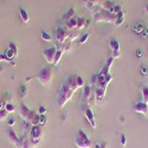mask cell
<instances>
[{
	"instance_id": "d4e9b609",
	"label": "cell",
	"mask_w": 148,
	"mask_h": 148,
	"mask_svg": "<svg viewBox=\"0 0 148 148\" xmlns=\"http://www.w3.org/2000/svg\"><path fill=\"white\" fill-rule=\"evenodd\" d=\"M7 116H8V112L6 110V108H3L1 110H0V121L6 120Z\"/></svg>"
},
{
	"instance_id": "ffe728a7",
	"label": "cell",
	"mask_w": 148,
	"mask_h": 148,
	"mask_svg": "<svg viewBox=\"0 0 148 148\" xmlns=\"http://www.w3.org/2000/svg\"><path fill=\"white\" fill-rule=\"evenodd\" d=\"M112 79H113V76L112 75H108L107 77H106V79H104V82H103V84H102V89L104 90V91H107V88H108V84L112 82Z\"/></svg>"
},
{
	"instance_id": "277c9868",
	"label": "cell",
	"mask_w": 148,
	"mask_h": 148,
	"mask_svg": "<svg viewBox=\"0 0 148 148\" xmlns=\"http://www.w3.org/2000/svg\"><path fill=\"white\" fill-rule=\"evenodd\" d=\"M42 136H43V129H42V126H32L31 130H30V135H29V138L30 140L36 145V146H38V143L40 142L42 140Z\"/></svg>"
},
{
	"instance_id": "f1b7e54d",
	"label": "cell",
	"mask_w": 148,
	"mask_h": 148,
	"mask_svg": "<svg viewBox=\"0 0 148 148\" xmlns=\"http://www.w3.org/2000/svg\"><path fill=\"white\" fill-rule=\"evenodd\" d=\"M47 122V119L45 115H39V126H45Z\"/></svg>"
},
{
	"instance_id": "e0dca14e",
	"label": "cell",
	"mask_w": 148,
	"mask_h": 148,
	"mask_svg": "<svg viewBox=\"0 0 148 148\" xmlns=\"http://www.w3.org/2000/svg\"><path fill=\"white\" fill-rule=\"evenodd\" d=\"M90 95H91V85H85L83 90V98L84 100H89Z\"/></svg>"
},
{
	"instance_id": "7c38bea8",
	"label": "cell",
	"mask_w": 148,
	"mask_h": 148,
	"mask_svg": "<svg viewBox=\"0 0 148 148\" xmlns=\"http://www.w3.org/2000/svg\"><path fill=\"white\" fill-rule=\"evenodd\" d=\"M66 29H68L69 31H72V30L77 29V18L73 17L72 19L68 20V21H66Z\"/></svg>"
},
{
	"instance_id": "7bdbcfd3",
	"label": "cell",
	"mask_w": 148,
	"mask_h": 148,
	"mask_svg": "<svg viewBox=\"0 0 148 148\" xmlns=\"http://www.w3.org/2000/svg\"><path fill=\"white\" fill-rule=\"evenodd\" d=\"M146 12H147V13H148V5L146 6Z\"/></svg>"
},
{
	"instance_id": "9a60e30c",
	"label": "cell",
	"mask_w": 148,
	"mask_h": 148,
	"mask_svg": "<svg viewBox=\"0 0 148 148\" xmlns=\"http://www.w3.org/2000/svg\"><path fill=\"white\" fill-rule=\"evenodd\" d=\"M19 12H20V17H21V20H23L24 23H29V21H30V16H29V13H27V11H26L25 8L20 7Z\"/></svg>"
},
{
	"instance_id": "9c48e42d",
	"label": "cell",
	"mask_w": 148,
	"mask_h": 148,
	"mask_svg": "<svg viewBox=\"0 0 148 148\" xmlns=\"http://www.w3.org/2000/svg\"><path fill=\"white\" fill-rule=\"evenodd\" d=\"M84 116H85V119L88 120V122L90 123V126L95 129L96 128V121H95V116H94V113H92V110H91V108L90 107H87L84 110Z\"/></svg>"
},
{
	"instance_id": "30bf717a",
	"label": "cell",
	"mask_w": 148,
	"mask_h": 148,
	"mask_svg": "<svg viewBox=\"0 0 148 148\" xmlns=\"http://www.w3.org/2000/svg\"><path fill=\"white\" fill-rule=\"evenodd\" d=\"M113 60H114V58L113 57H110V58H108V60H107V63H106V65L102 68V70H101V73H103V75H109V70H110V66H112V64H113Z\"/></svg>"
},
{
	"instance_id": "83f0119b",
	"label": "cell",
	"mask_w": 148,
	"mask_h": 148,
	"mask_svg": "<svg viewBox=\"0 0 148 148\" xmlns=\"http://www.w3.org/2000/svg\"><path fill=\"white\" fill-rule=\"evenodd\" d=\"M5 108H6V110H7L8 113H13V112H16V107L12 104V103H6Z\"/></svg>"
},
{
	"instance_id": "4316f807",
	"label": "cell",
	"mask_w": 148,
	"mask_h": 148,
	"mask_svg": "<svg viewBox=\"0 0 148 148\" xmlns=\"http://www.w3.org/2000/svg\"><path fill=\"white\" fill-rule=\"evenodd\" d=\"M88 38H89V33H84L83 36H81L79 37V44H85L87 43V40H88Z\"/></svg>"
},
{
	"instance_id": "1f68e13d",
	"label": "cell",
	"mask_w": 148,
	"mask_h": 148,
	"mask_svg": "<svg viewBox=\"0 0 148 148\" xmlns=\"http://www.w3.org/2000/svg\"><path fill=\"white\" fill-rule=\"evenodd\" d=\"M94 148H107V143H106V142H102V143L96 142V143L94 145Z\"/></svg>"
},
{
	"instance_id": "d6986e66",
	"label": "cell",
	"mask_w": 148,
	"mask_h": 148,
	"mask_svg": "<svg viewBox=\"0 0 148 148\" xmlns=\"http://www.w3.org/2000/svg\"><path fill=\"white\" fill-rule=\"evenodd\" d=\"M141 92H142V102L148 104V87H142Z\"/></svg>"
},
{
	"instance_id": "2e32d148",
	"label": "cell",
	"mask_w": 148,
	"mask_h": 148,
	"mask_svg": "<svg viewBox=\"0 0 148 148\" xmlns=\"http://www.w3.org/2000/svg\"><path fill=\"white\" fill-rule=\"evenodd\" d=\"M36 145L30 140V138L23 139V148H34Z\"/></svg>"
},
{
	"instance_id": "44dd1931",
	"label": "cell",
	"mask_w": 148,
	"mask_h": 148,
	"mask_svg": "<svg viewBox=\"0 0 148 148\" xmlns=\"http://www.w3.org/2000/svg\"><path fill=\"white\" fill-rule=\"evenodd\" d=\"M85 20L84 18H81V17H78L77 18V30L79 31V30H82L83 27H85Z\"/></svg>"
},
{
	"instance_id": "e575fe53",
	"label": "cell",
	"mask_w": 148,
	"mask_h": 148,
	"mask_svg": "<svg viewBox=\"0 0 148 148\" xmlns=\"http://www.w3.org/2000/svg\"><path fill=\"white\" fill-rule=\"evenodd\" d=\"M14 123H16V119H14V117H10V119H8V121H7V125H8L10 127H12V126L14 125Z\"/></svg>"
},
{
	"instance_id": "ac0fdd59",
	"label": "cell",
	"mask_w": 148,
	"mask_h": 148,
	"mask_svg": "<svg viewBox=\"0 0 148 148\" xmlns=\"http://www.w3.org/2000/svg\"><path fill=\"white\" fill-rule=\"evenodd\" d=\"M143 29H145V25H143L142 23H138V24H135V25L133 26V31L136 32V33H139V34L143 31Z\"/></svg>"
},
{
	"instance_id": "f35d334b",
	"label": "cell",
	"mask_w": 148,
	"mask_h": 148,
	"mask_svg": "<svg viewBox=\"0 0 148 148\" xmlns=\"http://www.w3.org/2000/svg\"><path fill=\"white\" fill-rule=\"evenodd\" d=\"M142 55H143L142 50H141V49H139V50L136 51V56H138V57H142Z\"/></svg>"
},
{
	"instance_id": "5bb4252c",
	"label": "cell",
	"mask_w": 148,
	"mask_h": 148,
	"mask_svg": "<svg viewBox=\"0 0 148 148\" xmlns=\"http://www.w3.org/2000/svg\"><path fill=\"white\" fill-rule=\"evenodd\" d=\"M109 46H110V49L113 50V52H117V51H120V43H119L117 39H115V38L110 39V42H109Z\"/></svg>"
},
{
	"instance_id": "836d02e7",
	"label": "cell",
	"mask_w": 148,
	"mask_h": 148,
	"mask_svg": "<svg viewBox=\"0 0 148 148\" xmlns=\"http://www.w3.org/2000/svg\"><path fill=\"white\" fill-rule=\"evenodd\" d=\"M121 145H122L123 147L127 145V138H126V135H125V134H122V135H121Z\"/></svg>"
},
{
	"instance_id": "60d3db41",
	"label": "cell",
	"mask_w": 148,
	"mask_h": 148,
	"mask_svg": "<svg viewBox=\"0 0 148 148\" xmlns=\"http://www.w3.org/2000/svg\"><path fill=\"white\" fill-rule=\"evenodd\" d=\"M3 108H5V106H4V103H3L1 101H0V110H1Z\"/></svg>"
},
{
	"instance_id": "ab89813d",
	"label": "cell",
	"mask_w": 148,
	"mask_h": 148,
	"mask_svg": "<svg viewBox=\"0 0 148 148\" xmlns=\"http://www.w3.org/2000/svg\"><path fill=\"white\" fill-rule=\"evenodd\" d=\"M142 32H143V33H145V34H147V36H148V27H145V29H143V31H142Z\"/></svg>"
},
{
	"instance_id": "74e56055",
	"label": "cell",
	"mask_w": 148,
	"mask_h": 148,
	"mask_svg": "<svg viewBox=\"0 0 148 148\" xmlns=\"http://www.w3.org/2000/svg\"><path fill=\"white\" fill-rule=\"evenodd\" d=\"M95 84H97V73H96V75H94L92 78H91V87H92V85H95Z\"/></svg>"
},
{
	"instance_id": "52a82bcc",
	"label": "cell",
	"mask_w": 148,
	"mask_h": 148,
	"mask_svg": "<svg viewBox=\"0 0 148 148\" xmlns=\"http://www.w3.org/2000/svg\"><path fill=\"white\" fill-rule=\"evenodd\" d=\"M68 38H69V32H68L65 29H63V27L57 26V27H56V39H57L59 43L63 44Z\"/></svg>"
},
{
	"instance_id": "d590c367",
	"label": "cell",
	"mask_w": 148,
	"mask_h": 148,
	"mask_svg": "<svg viewBox=\"0 0 148 148\" xmlns=\"http://www.w3.org/2000/svg\"><path fill=\"white\" fill-rule=\"evenodd\" d=\"M0 62H10V63H11L12 60H10V59L6 57V55H0Z\"/></svg>"
},
{
	"instance_id": "d6a6232c",
	"label": "cell",
	"mask_w": 148,
	"mask_h": 148,
	"mask_svg": "<svg viewBox=\"0 0 148 148\" xmlns=\"http://www.w3.org/2000/svg\"><path fill=\"white\" fill-rule=\"evenodd\" d=\"M45 114H46V108L40 106L39 109H38V115H45Z\"/></svg>"
},
{
	"instance_id": "4dcf8cb0",
	"label": "cell",
	"mask_w": 148,
	"mask_h": 148,
	"mask_svg": "<svg viewBox=\"0 0 148 148\" xmlns=\"http://www.w3.org/2000/svg\"><path fill=\"white\" fill-rule=\"evenodd\" d=\"M76 82H77V85H78V88H81V87H83V85H84L83 78H82L81 76H78V75H77V77H76Z\"/></svg>"
},
{
	"instance_id": "3957f363",
	"label": "cell",
	"mask_w": 148,
	"mask_h": 148,
	"mask_svg": "<svg viewBox=\"0 0 148 148\" xmlns=\"http://www.w3.org/2000/svg\"><path fill=\"white\" fill-rule=\"evenodd\" d=\"M52 70L49 68V66H45L39 72H38V75H37V78H38V81L40 82L42 85H47V84H50L51 81H52Z\"/></svg>"
},
{
	"instance_id": "8fae6325",
	"label": "cell",
	"mask_w": 148,
	"mask_h": 148,
	"mask_svg": "<svg viewBox=\"0 0 148 148\" xmlns=\"http://www.w3.org/2000/svg\"><path fill=\"white\" fill-rule=\"evenodd\" d=\"M73 16H75V8H69L68 11H66V13H64L63 14V17H62V20L63 21H68V20H70V19H72L73 18Z\"/></svg>"
},
{
	"instance_id": "7402d4cb",
	"label": "cell",
	"mask_w": 148,
	"mask_h": 148,
	"mask_svg": "<svg viewBox=\"0 0 148 148\" xmlns=\"http://www.w3.org/2000/svg\"><path fill=\"white\" fill-rule=\"evenodd\" d=\"M123 20H125V13L121 11L120 13H117V18H116V21H115V25H121V24L123 23Z\"/></svg>"
},
{
	"instance_id": "4fadbf2b",
	"label": "cell",
	"mask_w": 148,
	"mask_h": 148,
	"mask_svg": "<svg viewBox=\"0 0 148 148\" xmlns=\"http://www.w3.org/2000/svg\"><path fill=\"white\" fill-rule=\"evenodd\" d=\"M104 95H106V91L102 89V88H97L96 91H95V98L97 102H101L103 98H104Z\"/></svg>"
},
{
	"instance_id": "7a4b0ae2",
	"label": "cell",
	"mask_w": 148,
	"mask_h": 148,
	"mask_svg": "<svg viewBox=\"0 0 148 148\" xmlns=\"http://www.w3.org/2000/svg\"><path fill=\"white\" fill-rule=\"evenodd\" d=\"M75 143L78 148H91L92 147V142L89 139L88 134L82 129H78L75 136Z\"/></svg>"
},
{
	"instance_id": "484cf974",
	"label": "cell",
	"mask_w": 148,
	"mask_h": 148,
	"mask_svg": "<svg viewBox=\"0 0 148 148\" xmlns=\"http://www.w3.org/2000/svg\"><path fill=\"white\" fill-rule=\"evenodd\" d=\"M42 39H43V40H45V42H51V40H52L51 36L46 31H43V32H42Z\"/></svg>"
},
{
	"instance_id": "cb8c5ba5",
	"label": "cell",
	"mask_w": 148,
	"mask_h": 148,
	"mask_svg": "<svg viewBox=\"0 0 148 148\" xmlns=\"http://www.w3.org/2000/svg\"><path fill=\"white\" fill-rule=\"evenodd\" d=\"M20 96L21 97H26L27 96V87L25 84H21L20 85Z\"/></svg>"
},
{
	"instance_id": "b9f144b4",
	"label": "cell",
	"mask_w": 148,
	"mask_h": 148,
	"mask_svg": "<svg viewBox=\"0 0 148 148\" xmlns=\"http://www.w3.org/2000/svg\"><path fill=\"white\" fill-rule=\"evenodd\" d=\"M89 24H90V20L87 19V21H85V26H89Z\"/></svg>"
},
{
	"instance_id": "603a6c76",
	"label": "cell",
	"mask_w": 148,
	"mask_h": 148,
	"mask_svg": "<svg viewBox=\"0 0 148 148\" xmlns=\"http://www.w3.org/2000/svg\"><path fill=\"white\" fill-rule=\"evenodd\" d=\"M63 51L62 50H57V53H56V56H55V62H53V65H58V63L60 62V58H62V56H63Z\"/></svg>"
},
{
	"instance_id": "5b68a950",
	"label": "cell",
	"mask_w": 148,
	"mask_h": 148,
	"mask_svg": "<svg viewBox=\"0 0 148 148\" xmlns=\"http://www.w3.org/2000/svg\"><path fill=\"white\" fill-rule=\"evenodd\" d=\"M57 46H50V47H47L45 49V50L43 51V55H44V58L45 60L49 64H53V62H55V56L57 53Z\"/></svg>"
},
{
	"instance_id": "8d00e7d4",
	"label": "cell",
	"mask_w": 148,
	"mask_h": 148,
	"mask_svg": "<svg viewBox=\"0 0 148 148\" xmlns=\"http://www.w3.org/2000/svg\"><path fill=\"white\" fill-rule=\"evenodd\" d=\"M141 73H142V76H146L148 73V68L147 66H141Z\"/></svg>"
},
{
	"instance_id": "ba28073f",
	"label": "cell",
	"mask_w": 148,
	"mask_h": 148,
	"mask_svg": "<svg viewBox=\"0 0 148 148\" xmlns=\"http://www.w3.org/2000/svg\"><path fill=\"white\" fill-rule=\"evenodd\" d=\"M133 108H134V112H136L139 114H142L145 116L148 115V104L145 103V102H142V101H139L136 103H134V107Z\"/></svg>"
},
{
	"instance_id": "6da1fadb",
	"label": "cell",
	"mask_w": 148,
	"mask_h": 148,
	"mask_svg": "<svg viewBox=\"0 0 148 148\" xmlns=\"http://www.w3.org/2000/svg\"><path fill=\"white\" fill-rule=\"evenodd\" d=\"M76 77H77V75H70L64 81L63 85H62V88L58 92V100H57L59 108H63L66 104V102L72 97L76 89L78 88L77 82H76Z\"/></svg>"
},
{
	"instance_id": "f546056e",
	"label": "cell",
	"mask_w": 148,
	"mask_h": 148,
	"mask_svg": "<svg viewBox=\"0 0 148 148\" xmlns=\"http://www.w3.org/2000/svg\"><path fill=\"white\" fill-rule=\"evenodd\" d=\"M70 47H71V44H70V43H64V44H63V49H62V51L65 53V52L70 51Z\"/></svg>"
},
{
	"instance_id": "8992f818",
	"label": "cell",
	"mask_w": 148,
	"mask_h": 148,
	"mask_svg": "<svg viewBox=\"0 0 148 148\" xmlns=\"http://www.w3.org/2000/svg\"><path fill=\"white\" fill-rule=\"evenodd\" d=\"M7 136H8L10 141L13 143L17 148H23V139H19V138H18V135L16 134V132H14L13 129H11V128L8 129Z\"/></svg>"
}]
</instances>
